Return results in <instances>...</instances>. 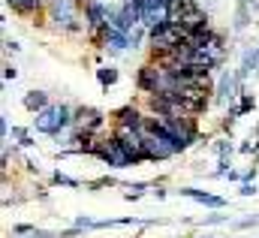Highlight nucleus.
<instances>
[{
	"label": "nucleus",
	"mask_w": 259,
	"mask_h": 238,
	"mask_svg": "<svg viewBox=\"0 0 259 238\" xmlns=\"http://www.w3.org/2000/svg\"><path fill=\"white\" fill-rule=\"evenodd\" d=\"M72 109L66 103H52L46 112H39L33 118V127L36 133H46V136H61L64 130H72Z\"/></svg>",
	"instance_id": "f257e3e1"
},
{
	"label": "nucleus",
	"mask_w": 259,
	"mask_h": 238,
	"mask_svg": "<svg viewBox=\"0 0 259 238\" xmlns=\"http://www.w3.org/2000/svg\"><path fill=\"white\" fill-rule=\"evenodd\" d=\"M78 3L75 0H52L49 3V18L55 21L58 30H69V33H81V18H78Z\"/></svg>",
	"instance_id": "f03ea898"
},
{
	"label": "nucleus",
	"mask_w": 259,
	"mask_h": 238,
	"mask_svg": "<svg viewBox=\"0 0 259 238\" xmlns=\"http://www.w3.org/2000/svg\"><path fill=\"white\" fill-rule=\"evenodd\" d=\"M187 36H184V30L181 27H175V24H169V21H163V24H157L154 30H148V43H151V55H166V52H172L175 46H181Z\"/></svg>",
	"instance_id": "7ed1b4c3"
},
{
	"label": "nucleus",
	"mask_w": 259,
	"mask_h": 238,
	"mask_svg": "<svg viewBox=\"0 0 259 238\" xmlns=\"http://www.w3.org/2000/svg\"><path fill=\"white\" fill-rule=\"evenodd\" d=\"M142 139H145V154H148V163H160V160H169V157L181 154V151H178V145H175L169 136H163V133L151 130V127L142 133Z\"/></svg>",
	"instance_id": "20e7f679"
},
{
	"label": "nucleus",
	"mask_w": 259,
	"mask_h": 238,
	"mask_svg": "<svg viewBox=\"0 0 259 238\" xmlns=\"http://www.w3.org/2000/svg\"><path fill=\"white\" fill-rule=\"evenodd\" d=\"M139 12V24L145 30H154L157 24L169 21V0H133Z\"/></svg>",
	"instance_id": "39448f33"
},
{
	"label": "nucleus",
	"mask_w": 259,
	"mask_h": 238,
	"mask_svg": "<svg viewBox=\"0 0 259 238\" xmlns=\"http://www.w3.org/2000/svg\"><path fill=\"white\" fill-rule=\"evenodd\" d=\"M97 157L106 163V166H112V169H127L133 166L127 157V151H124V145L118 142V136L112 133V136H100V145H97Z\"/></svg>",
	"instance_id": "423d86ee"
},
{
	"label": "nucleus",
	"mask_w": 259,
	"mask_h": 238,
	"mask_svg": "<svg viewBox=\"0 0 259 238\" xmlns=\"http://www.w3.org/2000/svg\"><path fill=\"white\" fill-rule=\"evenodd\" d=\"M109 9H112V3H103V0H84L81 12H84L88 36H97L103 27H109Z\"/></svg>",
	"instance_id": "0eeeda50"
},
{
	"label": "nucleus",
	"mask_w": 259,
	"mask_h": 238,
	"mask_svg": "<svg viewBox=\"0 0 259 238\" xmlns=\"http://www.w3.org/2000/svg\"><path fill=\"white\" fill-rule=\"evenodd\" d=\"M241 94H244V88H241L238 75H235L232 69H223V72H220V82H217V91H214V103L232 106V100L241 97Z\"/></svg>",
	"instance_id": "6e6552de"
},
{
	"label": "nucleus",
	"mask_w": 259,
	"mask_h": 238,
	"mask_svg": "<svg viewBox=\"0 0 259 238\" xmlns=\"http://www.w3.org/2000/svg\"><path fill=\"white\" fill-rule=\"evenodd\" d=\"M112 118H115V127H124V130H136V133H145L148 130V115L139 106H133V103L121 106Z\"/></svg>",
	"instance_id": "1a4fd4ad"
},
{
	"label": "nucleus",
	"mask_w": 259,
	"mask_h": 238,
	"mask_svg": "<svg viewBox=\"0 0 259 238\" xmlns=\"http://www.w3.org/2000/svg\"><path fill=\"white\" fill-rule=\"evenodd\" d=\"M103 124H106V115L100 109H94V106H78L75 115H72V127L75 130H88V133H97V136L103 130Z\"/></svg>",
	"instance_id": "9d476101"
},
{
	"label": "nucleus",
	"mask_w": 259,
	"mask_h": 238,
	"mask_svg": "<svg viewBox=\"0 0 259 238\" xmlns=\"http://www.w3.org/2000/svg\"><path fill=\"white\" fill-rule=\"evenodd\" d=\"M178 27L184 30V36H190V33L202 30V27H211V21H208V12H205L199 3H193V6L184 12V18H181V24H178Z\"/></svg>",
	"instance_id": "9b49d317"
},
{
	"label": "nucleus",
	"mask_w": 259,
	"mask_h": 238,
	"mask_svg": "<svg viewBox=\"0 0 259 238\" xmlns=\"http://www.w3.org/2000/svg\"><path fill=\"white\" fill-rule=\"evenodd\" d=\"M178 193H181V196H187V199H193V202L208 205V208H223V205H226V199H223V196H214V193H205V190H196V187H181Z\"/></svg>",
	"instance_id": "f8f14e48"
},
{
	"label": "nucleus",
	"mask_w": 259,
	"mask_h": 238,
	"mask_svg": "<svg viewBox=\"0 0 259 238\" xmlns=\"http://www.w3.org/2000/svg\"><path fill=\"white\" fill-rule=\"evenodd\" d=\"M6 6L12 9V12H18V15H27V18H36L46 6H49V0H6Z\"/></svg>",
	"instance_id": "ddd939ff"
},
{
	"label": "nucleus",
	"mask_w": 259,
	"mask_h": 238,
	"mask_svg": "<svg viewBox=\"0 0 259 238\" xmlns=\"http://www.w3.org/2000/svg\"><path fill=\"white\" fill-rule=\"evenodd\" d=\"M21 106H24L27 112H33V115H39V112H46L52 103H49V94H46V91H27L24 100H21Z\"/></svg>",
	"instance_id": "4468645a"
},
{
	"label": "nucleus",
	"mask_w": 259,
	"mask_h": 238,
	"mask_svg": "<svg viewBox=\"0 0 259 238\" xmlns=\"http://www.w3.org/2000/svg\"><path fill=\"white\" fill-rule=\"evenodd\" d=\"M253 69H259V46H253V49H247V52H244V60H241V66L235 69V75H238L241 88H244V78H247V75H250Z\"/></svg>",
	"instance_id": "2eb2a0df"
},
{
	"label": "nucleus",
	"mask_w": 259,
	"mask_h": 238,
	"mask_svg": "<svg viewBox=\"0 0 259 238\" xmlns=\"http://www.w3.org/2000/svg\"><path fill=\"white\" fill-rule=\"evenodd\" d=\"M118 78H121V72H118L115 66H100V69H97V82H100L103 91H109L112 85H118Z\"/></svg>",
	"instance_id": "dca6fc26"
},
{
	"label": "nucleus",
	"mask_w": 259,
	"mask_h": 238,
	"mask_svg": "<svg viewBox=\"0 0 259 238\" xmlns=\"http://www.w3.org/2000/svg\"><path fill=\"white\" fill-rule=\"evenodd\" d=\"M52 181H55L58 187H69V190H78V187H81V181H78V178H69V175H64L61 169H58V172L52 175Z\"/></svg>",
	"instance_id": "f3484780"
},
{
	"label": "nucleus",
	"mask_w": 259,
	"mask_h": 238,
	"mask_svg": "<svg viewBox=\"0 0 259 238\" xmlns=\"http://www.w3.org/2000/svg\"><path fill=\"white\" fill-rule=\"evenodd\" d=\"M214 151H217V157H220V160H229V157H232V151H235V145H232V142H226V139H220V142L214 145Z\"/></svg>",
	"instance_id": "a211bd4d"
},
{
	"label": "nucleus",
	"mask_w": 259,
	"mask_h": 238,
	"mask_svg": "<svg viewBox=\"0 0 259 238\" xmlns=\"http://www.w3.org/2000/svg\"><path fill=\"white\" fill-rule=\"evenodd\" d=\"M238 115H241V109H238V106H229L226 115H223V130H232V124L238 121Z\"/></svg>",
	"instance_id": "6ab92c4d"
},
{
	"label": "nucleus",
	"mask_w": 259,
	"mask_h": 238,
	"mask_svg": "<svg viewBox=\"0 0 259 238\" xmlns=\"http://www.w3.org/2000/svg\"><path fill=\"white\" fill-rule=\"evenodd\" d=\"M253 106H256V100H253V94H247V91H244V94H241V103H238V109H241V115H244V112H253Z\"/></svg>",
	"instance_id": "aec40b11"
},
{
	"label": "nucleus",
	"mask_w": 259,
	"mask_h": 238,
	"mask_svg": "<svg viewBox=\"0 0 259 238\" xmlns=\"http://www.w3.org/2000/svg\"><path fill=\"white\" fill-rule=\"evenodd\" d=\"M142 36H145V27L139 24V27H136V30L130 33V46H133V49H139V43H142Z\"/></svg>",
	"instance_id": "412c9836"
},
{
	"label": "nucleus",
	"mask_w": 259,
	"mask_h": 238,
	"mask_svg": "<svg viewBox=\"0 0 259 238\" xmlns=\"http://www.w3.org/2000/svg\"><path fill=\"white\" fill-rule=\"evenodd\" d=\"M12 232H15V235H36V229H33V226H27V223L12 226Z\"/></svg>",
	"instance_id": "4be33fe9"
},
{
	"label": "nucleus",
	"mask_w": 259,
	"mask_h": 238,
	"mask_svg": "<svg viewBox=\"0 0 259 238\" xmlns=\"http://www.w3.org/2000/svg\"><path fill=\"white\" fill-rule=\"evenodd\" d=\"M3 78H6V82H15V78H18V69H15L12 63H6V66H3Z\"/></svg>",
	"instance_id": "5701e85b"
},
{
	"label": "nucleus",
	"mask_w": 259,
	"mask_h": 238,
	"mask_svg": "<svg viewBox=\"0 0 259 238\" xmlns=\"http://www.w3.org/2000/svg\"><path fill=\"white\" fill-rule=\"evenodd\" d=\"M226 220H229L226 214H211V217H205L202 223H205V226H214V223H226Z\"/></svg>",
	"instance_id": "b1692460"
},
{
	"label": "nucleus",
	"mask_w": 259,
	"mask_h": 238,
	"mask_svg": "<svg viewBox=\"0 0 259 238\" xmlns=\"http://www.w3.org/2000/svg\"><path fill=\"white\" fill-rule=\"evenodd\" d=\"M256 223H259V217L253 214V217H244V220H238L235 226H238V229H250V226H256Z\"/></svg>",
	"instance_id": "393cba45"
},
{
	"label": "nucleus",
	"mask_w": 259,
	"mask_h": 238,
	"mask_svg": "<svg viewBox=\"0 0 259 238\" xmlns=\"http://www.w3.org/2000/svg\"><path fill=\"white\" fill-rule=\"evenodd\" d=\"M238 193H241V196H256L259 187H256V184H241V190H238Z\"/></svg>",
	"instance_id": "a878e982"
},
{
	"label": "nucleus",
	"mask_w": 259,
	"mask_h": 238,
	"mask_svg": "<svg viewBox=\"0 0 259 238\" xmlns=\"http://www.w3.org/2000/svg\"><path fill=\"white\" fill-rule=\"evenodd\" d=\"M238 151H241V154H250V151H259V142H253V145H250V142H241V145H238Z\"/></svg>",
	"instance_id": "bb28decb"
},
{
	"label": "nucleus",
	"mask_w": 259,
	"mask_h": 238,
	"mask_svg": "<svg viewBox=\"0 0 259 238\" xmlns=\"http://www.w3.org/2000/svg\"><path fill=\"white\" fill-rule=\"evenodd\" d=\"M3 49H6V52H12V55H15V52H21V46H18L15 39H6V43H3Z\"/></svg>",
	"instance_id": "cd10ccee"
},
{
	"label": "nucleus",
	"mask_w": 259,
	"mask_h": 238,
	"mask_svg": "<svg viewBox=\"0 0 259 238\" xmlns=\"http://www.w3.org/2000/svg\"><path fill=\"white\" fill-rule=\"evenodd\" d=\"M24 169H27V172H30V175H33V172H39V166H36V163H33V160H24Z\"/></svg>",
	"instance_id": "c85d7f7f"
},
{
	"label": "nucleus",
	"mask_w": 259,
	"mask_h": 238,
	"mask_svg": "<svg viewBox=\"0 0 259 238\" xmlns=\"http://www.w3.org/2000/svg\"><path fill=\"white\" fill-rule=\"evenodd\" d=\"M30 238H49V235L46 232H36V235H30Z\"/></svg>",
	"instance_id": "c756f323"
}]
</instances>
